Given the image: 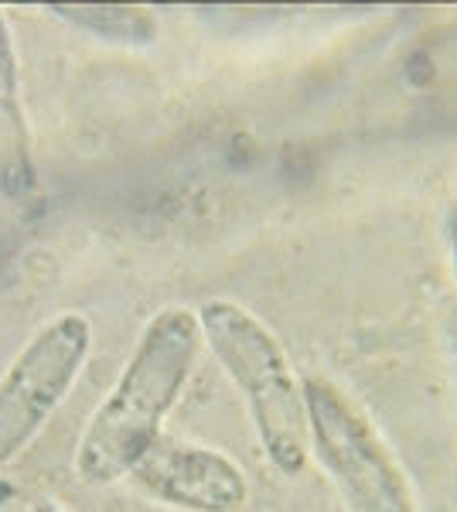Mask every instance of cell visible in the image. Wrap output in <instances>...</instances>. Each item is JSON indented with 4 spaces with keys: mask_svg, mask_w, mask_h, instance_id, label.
<instances>
[{
    "mask_svg": "<svg viewBox=\"0 0 457 512\" xmlns=\"http://www.w3.org/2000/svg\"><path fill=\"white\" fill-rule=\"evenodd\" d=\"M48 14L62 18L72 28L86 31L93 38L113 41V45L144 48L157 35V18L147 7L130 4H48Z\"/></svg>",
    "mask_w": 457,
    "mask_h": 512,
    "instance_id": "cell-7",
    "label": "cell"
},
{
    "mask_svg": "<svg viewBox=\"0 0 457 512\" xmlns=\"http://www.w3.org/2000/svg\"><path fill=\"white\" fill-rule=\"evenodd\" d=\"M451 270H454V280H457V212H454V222H451Z\"/></svg>",
    "mask_w": 457,
    "mask_h": 512,
    "instance_id": "cell-8",
    "label": "cell"
},
{
    "mask_svg": "<svg viewBox=\"0 0 457 512\" xmlns=\"http://www.w3.org/2000/svg\"><path fill=\"white\" fill-rule=\"evenodd\" d=\"M454 359H457V325H454Z\"/></svg>",
    "mask_w": 457,
    "mask_h": 512,
    "instance_id": "cell-9",
    "label": "cell"
},
{
    "mask_svg": "<svg viewBox=\"0 0 457 512\" xmlns=\"http://www.w3.org/2000/svg\"><path fill=\"white\" fill-rule=\"evenodd\" d=\"M130 478L151 499L185 512H239L249 499V478L226 451L168 434L157 437Z\"/></svg>",
    "mask_w": 457,
    "mask_h": 512,
    "instance_id": "cell-5",
    "label": "cell"
},
{
    "mask_svg": "<svg viewBox=\"0 0 457 512\" xmlns=\"http://www.w3.org/2000/svg\"><path fill=\"white\" fill-rule=\"evenodd\" d=\"M38 188V164L31 147L28 117L21 99V69L11 24L0 11V195L28 198Z\"/></svg>",
    "mask_w": 457,
    "mask_h": 512,
    "instance_id": "cell-6",
    "label": "cell"
},
{
    "mask_svg": "<svg viewBox=\"0 0 457 512\" xmlns=\"http://www.w3.org/2000/svg\"><path fill=\"white\" fill-rule=\"evenodd\" d=\"M93 352V325L65 311L41 325L0 376V468L45 431Z\"/></svg>",
    "mask_w": 457,
    "mask_h": 512,
    "instance_id": "cell-4",
    "label": "cell"
},
{
    "mask_svg": "<svg viewBox=\"0 0 457 512\" xmlns=\"http://www.w3.org/2000/svg\"><path fill=\"white\" fill-rule=\"evenodd\" d=\"M307 444L348 512H417L410 475L372 420L331 379L301 383Z\"/></svg>",
    "mask_w": 457,
    "mask_h": 512,
    "instance_id": "cell-3",
    "label": "cell"
},
{
    "mask_svg": "<svg viewBox=\"0 0 457 512\" xmlns=\"http://www.w3.org/2000/svg\"><path fill=\"white\" fill-rule=\"evenodd\" d=\"M198 325L222 373L232 379L260 437V448L280 475H301L311 444L301 379L290 369L280 338L253 311L229 297H209L198 311Z\"/></svg>",
    "mask_w": 457,
    "mask_h": 512,
    "instance_id": "cell-2",
    "label": "cell"
},
{
    "mask_svg": "<svg viewBox=\"0 0 457 512\" xmlns=\"http://www.w3.org/2000/svg\"><path fill=\"white\" fill-rule=\"evenodd\" d=\"M198 311L168 304L147 321L113 390L86 420L76 448V475L110 489L154 448L164 420L178 407L202 352Z\"/></svg>",
    "mask_w": 457,
    "mask_h": 512,
    "instance_id": "cell-1",
    "label": "cell"
}]
</instances>
